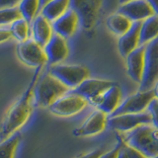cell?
<instances>
[{
	"instance_id": "1",
	"label": "cell",
	"mask_w": 158,
	"mask_h": 158,
	"mask_svg": "<svg viewBox=\"0 0 158 158\" xmlns=\"http://www.w3.org/2000/svg\"><path fill=\"white\" fill-rule=\"evenodd\" d=\"M41 71L42 67L35 69L32 80L29 83L27 89L5 113L1 127H0V140L5 139L12 135L13 133L19 131L20 128L28 122L31 117L35 107L33 91L35 84H36L39 76L41 75Z\"/></svg>"
},
{
	"instance_id": "2",
	"label": "cell",
	"mask_w": 158,
	"mask_h": 158,
	"mask_svg": "<svg viewBox=\"0 0 158 158\" xmlns=\"http://www.w3.org/2000/svg\"><path fill=\"white\" fill-rule=\"evenodd\" d=\"M126 144L143 153L147 158L158 155V130L151 123H145L121 136Z\"/></svg>"
},
{
	"instance_id": "3",
	"label": "cell",
	"mask_w": 158,
	"mask_h": 158,
	"mask_svg": "<svg viewBox=\"0 0 158 158\" xmlns=\"http://www.w3.org/2000/svg\"><path fill=\"white\" fill-rule=\"evenodd\" d=\"M68 91L67 87L47 71L39 76L35 84L33 91L34 105L36 107L48 108L54 101Z\"/></svg>"
},
{
	"instance_id": "4",
	"label": "cell",
	"mask_w": 158,
	"mask_h": 158,
	"mask_svg": "<svg viewBox=\"0 0 158 158\" xmlns=\"http://www.w3.org/2000/svg\"><path fill=\"white\" fill-rule=\"evenodd\" d=\"M53 77L61 82L69 90H73L77 86L90 77L89 69L80 64H54L48 70Z\"/></svg>"
},
{
	"instance_id": "5",
	"label": "cell",
	"mask_w": 158,
	"mask_h": 158,
	"mask_svg": "<svg viewBox=\"0 0 158 158\" xmlns=\"http://www.w3.org/2000/svg\"><path fill=\"white\" fill-rule=\"evenodd\" d=\"M158 81V38L145 44L144 71L138 91L151 90Z\"/></svg>"
},
{
	"instance_id": "6",
	"label": "cell",
	"mask_w": 158,
	"mask_h": 158,
	"mask_svg": "<svg viewBox=\"0 0 158 158\" xmlns=\"http://www.w3.org/2000/svg\"><path fill=\"white\" fill-rule=\"evenodd\" d=\"M17 56L25 65L33 68L43 67L48 63L44 48L35 42L32 38L27 41L18 43L16 47Z\"/></svg>"
},
{
	"instance_id": "7",
	"label": "cell",
	"mask_w": 158,
	"mask_h": 158,
	"mask_svg": "<svg viewBox=\"0 0 158 158\" xmlns=\"http://www.w3.org/2000/svg\"><path fill=\"white\" fill-rule=\"evenodd\" d=\"M88 105V102L81 96L69 90L48 109L52 115L57 117H71L80 113Z\"/></svg>"
},
{
	"instance_id": "8",
	"label": "cell",
	"mask_w": 158,
	"mask_h": 158,
	"mask_svg": "<svg viewBox=\"0 0 158 158\" xmlns=\"http://www.w3.org/2000/svg\"><path fill=\"white\" fill-rule=\"evenodd\" d=\"M103 0H70V8L76 12L82 28L90 31L100 13Z\"/></svg>"
},
{
	"instance_id": "9",
	"label": "cell",
	"mask_w": 158,
	"mask_h": 158,
	"mask_svg": "<svg viewBox=\"0 0 158 158\" xmlns=\"http://www.w3.org/2000/svg\"><path fill=\"white\" fill-rule=\"evenodd\" d=\"M154 98L152 89L147 91H137L136 93L127 97L109 117L118 116L123 114H139L144 112L149 103Z\"/></svg>"
},
{
	"instance_id": "10",
	"label": "cell",
	"mask_w": 158,
	"mask_h": 158,
	"mask_svg": "<svg viewBox=\"0 0 158 158\" xmlns=\"http://www.w3.org/2000/svg\"><path fill=\"white\" fill-rule=\"evenodd\" d=\"M145 123H151V116L148 112L139 114H123L118 116L108 117L107 126L113 128L114 131L127 132Z\"/></svg>"
},
{
	"instance_id": "11",
	"label": "cell",
	"mask_w": 158,
	"mask_h": 158,
	"mask_svg": "<svg viewBox=\"0 0 158 158\" xmlns=\"http://www.w3.org/2000/svg\"><path fill=\"white\" fill-rule=\"evenodd\" d=\"M116 82L111 80H105V79H97V78H87L80 85L73 89V93L81 96L88 102V104L93 105L99 97L104 92H106L109 88L113 86Z\"/></svg>"
},
{
	"instance_id": "12",
	"label": "cell",
	"mask_w": 158,
	"mask_h": 158,
	"mask_svg": "<svg viewBox=\"0 0 158 158\" xmlns=\"http://www.w3.org/2000/svg\"><path fill=\"white\" fill-rule=\"evenodd\" d=\"M108 115L102 111L94 110L87 118L84 121L81 126H79L73 131V135L77 137H85L96 135L98 133H101L107 127Z\"/></svg>"
},
{
	"instance_id": "13",
	"label": "cell",
	"mask_w": 158,
	"mask_h": 158,
	"mask_svg": "<svg viewBox=\"0 0 158 158\" xmlns=\"http://www.w3.org/2000/svg\"><path fill=\"white\" fill-rule=\"evenodd\" d=\"M44 51L49 66L61 63L64 59H66L69 53L66 39L53 33L49 41L44 46Z\"/></svg>"
},
{
	"instance_id": "14",
	"label": "cell",
	"mask_w": 158,
	"mask_h": 158,
	"mask_svg": "<svg viewBox=\"0 0 158 158\" xmlns=\"http://www.w3.org/2000/svg\"><path fill=\"white\" fill-rule=\"evenodd\" d=\"M118 12L128 18L131 22H142L143 20L154 15L147 0H133L120 4Z\"/></svg>"
},
{
	"instance_id": "15",
	"label": "cell",
	"mask_w": 158,
	"mask_h": 158,
	"mask_svg": "<svg viewBox=\"0 0 158 158\" xmlns=\"http://www.w3.org/2000/svg\"><path fill=\"white\" fill-rule=\"evenodd\" d=\"M144 54L145 46L140 44L125 57L127 75L138 84H140L142 80L143 71H144Z\"/></svg>"
},
{
	"instance_id": "16",
	"label": "cell",
	"mask_w": 158,
	"mask_h": 158,
	"mask_svg": "<svg viewBox=\"0 0 158 158\" xmlns=\"http://www.w3.org/2000/svg\"><path fill=\"white\" fill-rule=\"evenodd\" d=\"M53 33H56L64 39L72 37L80 25L79 18L73 9L69 8L60 17L52 22Z\"/></svg>"
},
{
	"instance_id": "17",
	"label": "cell",
	"mask_w": 158,
	"mask_h": 158,
	"mask_svg": "<svg viewBox=\"0 0 158 158\" xmlns=\"http://www.w3.org/2000/svg\"><path fill=\"white\" fill-rule=\"evenodd\" d=\"M122 101V90L117 83L114 84L99 97L98 100L93 104V106L98 110L105 113L108 117L114 113Z\"/></svg>"
},
{
	"instance_id": "18",
	"label": "cell",
	"mask_w": 158,
	"mask_h": 158,
	"mask_svg": "<svg viewBox=\"0 0 158 158\" xmlns=\"http://www.w3.org/2000/svg\"><path fill=\"white\" fill-rule=\"evenodd\" d=\"M53 35L52 22L44 18L42 14H38L31 23V38L44 48Z\"/></svg>"
},
{
	"instance_id": "19",
	"label": "cell",
	"mask_w": 158,
	"mask_h": 158,
	"mask_svg": "<svg viewBox=\"0 0 158 158\" xmlns=\"http://www.w3.org/2000/svg\"><path fill=\"white\" fill-rule=\"evenodd\" d=\"M141 22H133L131 29L123 34V36L118 37V48L121 56L126 57L128 53L135 51L136 48L140 46L139 42V30Z\"/></svg>"
},
{
	"instance_id": "20",
	"label": "cell",
	"mask_w": 158,
	"mask_h": 158,
	"mask_svg": "<svg viewBox=\"0 0 158 158\" xmlns=\"http://www.w3.org/2000/svg\"><path fill=\"white\" fill-rule=\"evenodd\" d=\"M158 38V17L152 15L140 23L139 42L140 44H147Z\"/></svg>"
},
{
	"instance_id": "21",
	"label": "cell",
	"mask_w": 158,
	"mask_h": 158,
	"mask_svg": "<svg viewBox=\"0 0 158 158\" xmlns=\"http://www.w3.org/2000/svg\"><path fill=\"white\" fill-rule=\"evenodd\" d=\"M70 8V0H52L41 9L42 14L49 22H53Z\"/></svg>"
},
{
	"instance_id": "22",
	"label": "cell",
	"mask_w": 158,
	"mask_h": 158,
	"mask_svg": "<svg viewBox=\"0 0 158 158\" xmlns=\"http://www.w3.org/2000/svg\"><path fill=\"white\" fill-rule=\"evenodd\" d=\"M132 23L133 22H131L130 19L118 12L111 14L106 21L108 29L118 37H121L123 34H126L131 29Z\"/></svg>"
},
{
	"instance_id": "23",
	"label": "cell",
	"mask_w": 158,
	"mask_h": 158,
	"mask_svg": "<svg viewBox=\"0 0 158 158\" xmlns=\"http://www.w3.org/2000/svg\"><path fill=\"white\" fill-rule=\"evenodd\" d=\"M21 140L22 135L20 131L15 132L9 137L0 140V158H15Z\"/></svg>"
},
{
	"instance_id": "24",
	"label": "cell",
	"mask_w": 158,
	"mask_h": 158,
	"mask_svg": "<svg viewBox=\"0 0 158 158\" xmlns=\"http://www.w3.org/2000/svg\"><path fill=\"white\" fill-rule=\"evenodd\" d=\"M12 38H14L18 43L25 42L31 38V23H29L24 18H20L13 22L9 26Z\"/></svg>"
},
{
	"instance_id": "25",
	"label": "cell",
	"mask_w": 158,
	"mask_h": 158,
	"mask_svg": "<svg viewBox=\"0 0 158 158\" xmlns=\"http://www.w3.org/2000/svg\"><path fill=\"white\" fill-rule=\"evenodd\" d=\"M17 7L22 18L27 20L29 23H32L40 13V0H22Z\"/></svg>"
},
{
	"instance_id": "26",
	"label": "cell",
	"mask_w": 158,
	"mask_h": 158,
	"mask_svg": "<svg viewBox=\"0 0 158 158\" xmlns=\"http://www.w3.org/2000/svg\"><path fill=\"white\" fill-rule=\"evenodd\" d=\"M22 18L18 7L0 9V27L10 26L16 20Z\"/></svg>"
},
{
	"instance_id": "27",
	"label": "cell",
	"mask_w": 158,
	"mask_h": 158,
	"mask_svg": "<svg viewBox=\"0 0 158 158\" xmlns=\"http://www.w3.org/2000/svg\"><path fill=\"white\" fill-rule=\"evenodd\" d=\"M146 110L151 116V125L158 130V99L153 98Z\"/></svg>"
},
{
	"instance_id": "28",
	"label": "cell",
	"mask_w": 158,
	"mask_h": 158,
	"mask_svg": "<svg viewBox=\"0 0 158 158\" xmlns=\"http://www.w3.org/2000/svg\"><path fill=\"white\" fill-rule=\"evenodd\" d=\"M121 146H122V139H121V136L118 135L117 145L114 147L113 149L109 150L107 152H104L99 158H117L118 154V151H120V149H121Z\"/></svg>"
},
{
	"instance_id": "29",
	"label": "cell",
	"mask_w": 158,
	"mask_h": 158,
	"mask_svg": "<svg viewBox=\"0 0 158 158\" xmlns=\"http://www.w3.org/2000/svg\"><path fill=\"white\" fill-rule=\"evenodd\" d=\"M123 148H125V150L127 153V155H128V157H130V158H147L139 150H137L136 148L132 147V146H130V145L126 144V143L123 142Z\"/></svg>"
},
{
	"instance_id": "30",
	"label": "cell",
	"mask_w": 158,
	"mask_h": 158,
	"mask_svg": "<svg viewBox=\"0 0 158 158\" xmlns=\"http://www.w3.org/2000/svg\"><path fill=\"white\" fill-rule=\"evenodd\" d=\"M105 152L103 148H97V149H94L90 152L84 153V154L79 155L77 158H99L103 153Z\"/></svg>"
},
{
	"instance_id": "31",
	"label": "cell",
	"mask_w": 158,
	"mask_h": 158,
	"mask_svg": "<svg viewBox=\"0 0 158 158\" xmlns=\"http://www.w3.org/2000/svg\"><path fill=\"white\" fill-rule=\"evenodd\" d=\"M12 38L11 32H10L9 27H0V44L7 42L9 39Z\"/></svg>"
},
{
	"instance_id": "32",
	"label": "cell",
	"mask_w": 158,
	"mask_h": 158,
	"mask_svg": "<svg viewBox=\"0 0 158 158\" xmlns=\"http://www.w3.org/2000/svg\"><path fill=\"white\" fill-rule=\"evenodd\" d=\"M22 0H0V9L17 7Z\"/></svg>"
},
{
	"instance_id": "33",
	"label": "cell",
	"mask_w": 158,
	"mask_h": 158,
	"mask_svg": "<svg viewBox=\"0 0 158 158\" xmlns=\"http://www.w3.org/2000/svg\"><path fill=\"white\" fill-rule=\"evenodd\" d=\"M147 1L149 2L153 12H154V15L158 17V0H147Z\"/></svg>"
},
{
	"instance_id": "34",
	"label": "cell",
	"mask_w": 158,
	"mask_h": 158,
	"mask_svg": "<svg viewBox=\"0 0 158 158\" xmlns=\"http://www.w3.org/2000/svg\"><path fill=\"white\" fill-rule=\"evenodd\" d=\"M122 139V137H121ZM117 158H130L127 155V153L126 152L125 148H123V140H122V146H121V149L118 151V157Z\"/></svg>"
},
{
	"instance_id": "35",
	"label": "cell",
	"mask_w": 158,
	"mask_h": 158,
	"mask_svg": "<svg viewBox=\"0 0 158 158\" xmlns=\"http://www.w3.org/2000/svg\"><path fill=\"white\" fill-rule=\"evenodd\" d=\"M51 1H52V0H40V11H41V9L43 7H44L48 3H49Z\"/></svg>"
},
{
	"instance_id": "36",
	"label": "cell",
	"mask_w": 158,
	"mask_h": 158,
	"mask_svg": "<svg viewBox=\"0 0 158 158\" xmlns=\"http://www.w3.org/2000/svg\"><path fill=\"white\" fill-rule=\"evenodd\" d=\"M152 91H153V93H154V97H155L156 99H158V81L155 83V85L153 86Z\"/></svg>"
},
{
	"instance_id": "37",
	"label": "cell",
	"mask_w": 158,
	"mask_h": 158,
	"mask_svg": "<svg viewBox=\"0 0 158 158\" xmlns=\"http://www.w3.org/2000/svg\"><path fill=\"white\" fill-rule=\"evenodd\" d=\"M130 1H133V0H120V4H123V3L130 2Z\"/></svg>"
},
{
	"instance_id": "38",
	"label": "cell",
	"mask_w": 158,
	"mask_h": 158,
	"mask_svg": "<svg viewBox=\"0 0 158 158\" xmlns=\"http://www.w3.org/2000/svg\"><path fill=\"white\" fill-rule=\"evenodd\" d=\"M152 158H158V155H156V156H154V157H152Z\"/></svg>"
}]
</instances>
